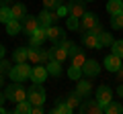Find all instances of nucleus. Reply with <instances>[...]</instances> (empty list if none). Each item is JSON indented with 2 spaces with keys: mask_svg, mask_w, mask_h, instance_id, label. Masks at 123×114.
<instances>
[{
  "mask_svg": "<svg viewBox=\"0 0 123 114\" xmlns=\"http://www.w3.org/2000/svg\"><path fill=\"white\" fill-rule=\"evenodd\" d=\"M115 92H117V96H121V98H123V82L117 86V90H115Z\"/></svg>",
  "mask_w": 123,
  "mask_h": 114,
  "instance_id": "obj_42",
  "label": "nucleus"
},
{
  "mask_svg": "<svg viewBox=\"0 0 123 114\" xmlns=\"http://www.w3.org/2000/svg\"><path fill=\"white\" fill-rule=\"evenodd\" d=\"M4 55H6V49H4V45L0 43V59H2V57H4Z\"/></svg>",
  "mask_w": 123,
  "mask_h": 114,
  "instance_id": "obj_43",
  "label": "nucleus"
},
{
  "mask_svg": "<svg viewBox=\"0 0 123 114\" xmlns=\"http://www.w3.org/2000/svg\"><path fill=\"white\" fill-rule=\"evenodd\" d=\"M78 110L82 114H103V106L98 104V100H92V98H84V102L78 106Z\"/></svg>",
  "mask_w": 123,
  "mask_h": 114,
  "instance_id": "obj_4",
  "label": "nucleus"
},
{
  "mask_svg": "<svg viewBox=\"0 0 123 114\" xmlns=\"http://www.w3.org/2000/svg\"><path fill=\"white\" fill-rule=\"evenodd\" d=\"M84 61H86V57H84V53H82V51H78L76 55H72V65L82 67V65H84Z\"/></svg>",
  "mask_w": 123,
  "mask_h": 114,
  "instance_id": "obj_35",
  "label": "nucleus"
},
{
  "mask_svg": "<svg viewBox=\"0 0 123 114\" xmlns=\"http://www.w3.org/2000/svg\"><path fill=\"white\" fill-rule=\"evenodd\" d=\"M80 102H82V96H80V94L76 92V90H74V92H72L70 96L66 98V104L70 106L72 110H76V108H78V106H80Z\"/></svg>",
  "mask_w": 123,
  "mask_h": 114,
  "instance_id": "obj_23",
  "label": "nucleus"
},
{
  "mask_svg": "<svg viewBox=\"0 0 123 114\" xmlns=\"http://www.w3.org/2000/svg\"><path fill=\"white\" fill-rule=\"evenodd\" d=\"M31 112H33V114H43V110H41V106H33Z\"/></svg>",
  "mask_w": 123,
  "mask_h": 114,
  "instance_id": "obj_41",
  "label": "nucleus"
},
{
  "mask_svg": "<svg viewBox=\"0 0 123 114\" xmlns=\"http://www.w3.org/2000/svg\"><path fill=\"white\" fill-rule=\"evenodd\" d=\"M10 18H12V10H10V6H0V22H8Z\"/></svg>",
  "mask_w": 123,
  "mask_h": 114,
  "instance_id": "obj_33",
  "label": "nucleus"
},
{
  "mask_svg": "<svg viewBox=\"0 0 123 114\" xmlns=\"http://www.w3.org/2000/svg\"><path fill=\"white\" fill-rule=\"evenodd\" d=\"M45 39H47V33H45L43 26H39L35 33H31V35H29V45H31V47H41V45L45 43Z\"/></svg>",
  "mask_w": 123,
  "mask_h": 114,
  "instance_id": "obj_10",
  "label": "nucleus"
},
{
  "mask_svg": "<svg viewBox=\"0 0 123 114\" xmlns=\"http://www.w3.org/2000/svg\"><path fill=\"white\" fill-rule=\"evenodd\" d=\"M45 33H47V41H51L53 45L62 43V41L66 39V31H64V29H60V26H55V25L47 26V29H45Z\"/></svg>",
  "mask_w": 123,
  "mask_h": 114,
  "instance_id": "obj_7",
  "label": "nucleus"
},
{
  "mask_svg": "<svg viewBox=\"0 0 123 114\" xmlns=\"http://www.w3.org/2000/svg\"><path fill=\"white\" fill-rule=\"evenodd\" d=\"M51 59H53L51 49H41V63H47V61H51Z\"/></svg>",
  "mask_w": 123,
  "mask_h": 114,
  "instance_id": "obj_39",
  "label": "nucleus"
},
{
  "mask_svg": "<svg viewBox=\"0 0 123 114\" xmlns=\"http://www.w3.org/2000/svg\"><path fill=\"white\" fill-rule=\"evenodd\" d=\"M97 100H98V104L105 108V106L113 100V90H111L109 86H98L97 88Z\"/></svg>",
  "mask_w": 123,
  "mask_h": 114,
  "instance_id": "obj_8",
  "label": "nucleus"
},
{
  "mask_svg": "<svg viewBox=\"0 0 123 114\" xmlns=\"http://www.w3.org/2000/svg\"><path fill=\"white\" fill-rule=\"evenodd\" d=\"M10 67H12V63H10V61H6L4 57H2V59H0V73H2V75H8Z\"/></svg>",
  "mask_w": 123,
  "mask_h": 114,
  "instance_id": "obj_37",
  "label": "nucleus"
},
{
  "mask_svg": "<svg viewBox=\"0 0 123 114\" xmlns=\"http://www.w3.org/2000/svg\"><path fill=\"white\" fill-rule=\"evenodd\" d=\"M72 112H74V110H72L66 102H62V100H57L55 102V108L51 110V114H72Z\"/></svg>",
  "mask_w": 123,
  "mask_h": 114,
  "instance_id": "obj_24",
  "label": "nucleus"
},
{
  "mask_svg": "<svg viewBox=\"0 0 123 114\" xmlns=\"http://www.w3.org/2000/svg\"><path fill=\"white\" fill-rule=\"evenodd\" d=\"M60 4H62V0H43V8L47 10H55Z\"/></svg>",
  "mask_w": 123,
  "mask_h": 114,
  "instance_id": "obj_38",
  "label": "nucleus"
},
{
  "mask_svg": "<svg viewBox=\"0 0 123 114\" xmlns=\"http://www.w3.org/2000/svg\"><path fill=\"white\" fill-rule=\"evenodd\" d=\"M68 78H70L72 82H78V79L82 78V67H78V65H70V69H68Z\"/></svg>",
  "mask_w": 123,
  "mask_h": 114,
  "instance_id": "obj_31",
  "label": "nucleus"
},
{
  "mask_svg": "<svg viewBox=\"0 0 123 114\" xmlns=\"http://www.w3.org/2000/svg\"><path fill=\"white\" fill-rule=\"evenodd\" d=\"M31 69H33V67H29V63H27V61L17 63V65L10 67L8 78L12 79V82H27V79L31 78Z\"/></svg>",
  "mask_w": 123,
  "mask_h": 114,
  "instance_id": "obj_2",
  "label": "nucleus"
},
{
  "mask_svg": "<svg viewBox=\"0 0 123 114\" xmlns=\"http://www.w3.org/2000/svg\"><path fill=\"white\" fill-rule=\"evenodd\" d=\"M47 75H49V73H47V67H45L43 63H37V65L31 69V79L37 82V83H43Z\"/></svg>",
  "mask_w": 123,
  "mask_h": 114,
  "instance_id": "obj_13",
  "label": "nucleus"
},
{
  "mask_svg": "<svg viewBox=\"0 0 123 114\" xmlns=\"http://www.w3.org/2000/svg\"><path fill=\"white\" fill-rule=\"evenodd\" d=\"M37 21H39V26H43V29H47V26H51L53 22L57 21V16H55V12H51V10H47V8H43L39 14H37Z\"/></svg>",
  "mask_w": 123,
  "mask_h": 114,
  "instance_id": "obj_9",
  "label": "nucleus"
},
{
  "mask_svg": "<svg viewBox=\"0 0 123 114\" xmlns=\"http://www.w3.org/2000/svg\"><path fill=\"white\" fill-rule=\"evenodd\" d=\"M103 65H105V69H107V71H111V73H117V69L121 67V57L115 55V53H111V55H107V57H105Z\"/></svg>",
  "mask_w": 123,
  "mask_h": 114,
  "instance_id": "obj_11",
  "label": "nucleus"
},
{
  "mask_svg": "<svg viewBox=\"0 0 123 114\" xmlns=\"http://www.w3.org/2000/svg\"><path fill=\"white\" fill-rule=\"evenodd\" d=\"M6 102V96H4V92H0V104H4Z\"/></svg>",
  "mask_w": 123,
  "mask_h": 114,
  "instance_id": "obj_44",
  "label": "nucleus"
},
{
  "mask_svg": "<svg viewBox=\"0 0 123 114\" xmlns=\"http://www.w3.org/2000/svg\"><path fill=\"white\" fill-rule=\"evenodd\" d=\"M4 96H6V100H10V102H23V100H27V90H25V86H23V82H12V83H8L6 86V90H4Z\"/></svg>",
  "mask_w": 123,
  "mask_h": 114,
  "instance_id": "obj_1",
  "label": "nucleus"
},
{
  "mask_svg": "<svg viewBox=\"0 0 123 114\" xmlns=\"http://www.w3.org/2000/svg\"><path fill=\"white\" fill-rule=\"evenodd\" d=\"M103 110H105L107 114H121V112H123V104H119V102H113V100H111Z\"/></svg>",
  "mask_w": 123,
  "mask_h": 114,
  "instance_id": "obj_28",
  "label": "nucleus"
},
{
  "mask_svg": "<svg viewBox=\"0 0 123 114\" xmlns=\"http://www.w3.org/2000/svg\"><path fill=\"white\" fill-rule=\"evenodd\" d=\"M33 104L29 100H23V102H17V108H14V114H29Z\"/></svg>",
  "mask_w": 123,
  "mask_h": 114,
  "instance_id": "obj_27",
  "label": "nucleus"
},
{
  "mask_svg": "<svg viewBox=\"0 0 123 114\" xmlns=\"http://www.w3.org/2000/svg\"><path fill=\"white\" fill-rule=\"evenodd\" d=\"M107 12L109 14L121 12V0H109V2H107Z\"/></svg>",
  "mask_w": 123,
  "mask_h": 114,
  "instance_id": "obj_32",
  "label": "nucleus"
},
{
  "mask_svg": "<svg viewBox=\"0 0 123 114\" xmlns=\"http://www.w3.org/2000/svg\"><path fill=\"white\" fill-rule=\"evenodd\" d=\"M68 14H70V10H68V4H60L55 8V16L57 18H66Z\"/></svg>",
  "mask_w": 123,
  "mask_h": 114,
  "instance_id": "obj_36",
  "label": "nucleus"
},
{
  "mask_svg": "<svg viewBox=\"0 0 123 114\" xmlns=\"http://www.w3.org/2000/svg\"><path fill=\"white\" fill-rule=\"evenodd\" d=\"M113 33H107V31H101L98 33V43H101V49L103 47H111L113 45Z\"/></svg>",
  "mask_w": 123,
  "mask_h": 114,
  "instance_id": "obj_22",
  "label": "nucleus"
},
{
  "mask_svg": "<svg viewBox=\"0 0 123 114\" xmlns=\"http://www.w3.org/2000/svg\"><path fill=\"white\" fill-rule=\"evenodd\" d=\"M12 61L14 63H23V61H29V47H18L12 51Z\"/></svg>",
  "mask_w": 123,
  "mask_h": 114,
  "instance_id": "obj_18",
  "label": "nucleus"
},
{
  "mask_svg": "<svg viewBox=\"0 0 123 114\" xmlns=\"http://www.w3.org/2000/svg\"><path fill=\"white\" fill-rule=\"evenodd\" d=\"M111 29H115V31H121L123 29V12L111 14Z\"/></svg>",
  "mask_w": 123,
  "mask_h": 114,
  "instance_id": "obj_29",
  "label": "nucleus"
},
{
  "mask_svg": "<svg viewBox=\"0 0 123 114\" xmlns=\"http://www.w3.org/2000/svg\"><path fill=\"white\" fill-rule=\"evenodd\" d=\"M21 31H23V25H21V21H17V18H10V21L6 22V35H10V37H17Z\"/></svg>",
  "mask_w": 123,
  "mask_h": 114,
  "instance_id": "obj_17",
  "label": "nucleus"
},
{
  "mask_svg": "<svg viewBox=\"0 0 123 114\" xmlns=\"http://www.w3.org/2000/svg\"><path fill=\"white\" fill-rule=\"evenodd\" d=\"M21 25H23V31H25L27 35H31V33H35L37 29H39V21H37V16H29V14L21 21Z\"/></svg>",
  "mask_w": 123,
  "mask_h": 114,
  "instance_id": "obj_15",
  "label": "nucleus"
},
{
  "mask_svg": "<svg viewBox=\"0 0 123 114\" xmlns=\"http://www.w3.org/2000/svg\"><path fill=\"white\" fill-rule=\"evenodd\" d=\"M51 53H53V59H55V61H62V63H64V61L68 59V51L62 47V45H53V47H51Z\"/></svg>",
  "mask_w": 123,
  "mask_h": 114,
  "instance_id": "obj_21",
  "label": "nucleus"
},
{
  "mask_svg": "<svg viewBox=\"0 0 123 114\" xmlns=\"http://www.w3.org/2000/svg\"><path fill=\"white\" fill-rule=\"evenodd\" d=\"M10 10H12V18H17V21H23V18L27 16V6L23 4V2H14V4L10 6Z\"/></svg>",
  "mask_w": 123,
  "mask_h": 114,
  "instance_id": "obj_19",
  "label": "nucleus"
},
{
  "mask_svg": "<svg viewBox=\"0 0 123 114\" xmlns=\"http://www.w3.org/2000/svg\"><path fill=\"white\" fill-rule=\"evenodd\" d=\"M76 92L82 96V100H84V98H90V94H92V83L80 78L78 82H76Z\"/></svg>",
  "mask_w": 123,
  "mask_h": 114,
  "instance_id": "obj_16",
  "label": "nucleus"
},
{
  "mask_svg": "<svg viewBox=\"0 0 123 114\" xmlns=\"http://www.w3.org/2000/svg\"><path fill=\"white\" fill-rule=\"evenodd\" d=\"M94 25H98V14H94V12H84L82 16H80L78 31H80V33H86V31H90Z\"/></svg>",
  "mask_w": 123,
  "mask_h": 114,
  "instance_id": "obj_5",
  "label": "nucleus"
},
{
  "mask_svg": "<svg viewBox=\"0 0 123 114\" xmlns=\"http://www.w3.org/2000/svg\"><path fill=\"white\" fill-rule=\"evenodd\" d=\"M121 12H123V0H121Z\"/></svg>",
  "mask_w": 123,
  "mask_h": 114,
  "instance_id": "obj_47",
  "label": "nucleus"
},
{
  "mask_svg": "<svg viewBox=\"0 0 123 114\" xmlns=\"http://www.w3.org/2000/svg\"><path fill=\"white\" fill-rule=\"evenodd\" d=\"M45 67H47V73H49V75H53V78L62 75V61H55V59H51V61L45 63Z\"/></svg>",
  "mask_w": 123,
  "mask_h": 114,
  "instance_id": "obj_20",
  "label": "nucleus"
},
{
  "mask_svg": "<svg viewBox=\"0 0 123 114\" xmlns=\"http://www.w3.org/2000/svg\"><path fill=\"white\" fill-rule=\"evenodd\" d=\"M84 2H94V0H84Z\"/></svg>",
  "mask_w": 123,
  "mask_h": 114,
  "instance_id": "obj_48",
  "label": "nucleus"
},
{
  "mask_svg": "<svg viewBox=\"0 0 123 114\" xmlns=\"http://www.w3.org/2000/svg\"><path fill=\"white\" fill-rule=\"evenodd\" d=\"M68 10H70L72 16H82L84 12H86V2L84 0H70L68 2Z\"/></svg>",
  "mask_w": 123,
  "mask_h": 114,
  "instance_id": "obj_12",
  "label": "nucleus"
},
{
  "mask_svg": "<svg viewBox=\"0 0 123 114\" xmlns=\"http://www.w3.org/2000/svg\"><path fill=\"white\" fill-rule=\"evenodd\" d=\"M2 83H4V75L0 73V88H2Z\"/></svg>",
  "mask_w": 123,
  "mask_h": 114,
  "instance_id": "obj_46",
  "label": "nucleus"
},
{
  "mask_svg": "<svg viewBox=\"0 0 123 114\" xmlns=\"http://www.w3.org/2000/svg\"><path fill=\"white\" fill-rule=\"evenodd\" d=\"M82 45L88 49H101V43H98V35H94V33L86 31L82 33Z\"/></svg>",
  "mask_w": 123,
  "mask_h": 114,
  "instance_id": "obj_14",
  "label": "nucleus"
},
{
  "mask_svg": "<svg viewBox=\"0 0 123 114\" xmlns=\"http://www.w3.org/2000/svg\"><path fill=\"white\" fill-rule=\"evenodd\" d=\"M98 73H101V63L97 59H86L84 65H82V75H86V78H97Z\"/></svg>",
  "mask_w": 123,
  "mask_h": 114,
  "instance_id": "obj_6",
  "label": "nucleus"
},
{
  "mask_svg": "<svg viewBox=\"0 0 123 114\" xmlns=\"http://www.w3.org/2000/svg\"><path fill=\"white\" fill-rule=\"evenodd\" d=\"M57 45H62V47H64V49L68 51V57L76 55V53L80 51V49H78V45H76V43H72V41H68V39H64L62 43H57Z\"/></svg>",
  "mask_w": 123,
  "mask_h": 114,
  "instance_id": "obj_25",
  "label": "nucleus"
},
{
  "mask_svg": "<svg viewBox=\"0 0 123 114\" xmlns=\"http://www.w3.org/2000/svg\"><path fill=\"white\" fill-rule=\"evenodd\" d=\"M78 26H80V18L68 14V16H66V29H68V31H78Z\"/></svg>",
  "mask_w": 123,
  "mask_h": 114,
  "instance_id": "obj_30",
  "label": "nucleus"
},
{
  "mask_svg": "<svg viewBox=\"0 0 123 114\" xmlns=\"http://www.w3.org/2000/svg\"><path fill=\"white\" fill-rule=\"evenodd\" d=\"M29 61L31 63H41V47H31L29 45Z\"/></svg>",
  "mask_w": 123,
  "mask_h": 114,
  "instance_id": "obj_26",
  "label": "nucleus"
},
{
  "mask_svg": "<svg viewBox=\"0 0 123 114\" xmlns=\"http://www.w3.org/2000/svg\"><path fill=\"white\" fill-rule=\"evenodd\" d=\"M117 82H123V63H121V67L117 69Z\"/></svg>",
  "mask_w": 123,
  "mask_h": 114,
  "instance_id": "obj_40",
  "label": "nucleus"
},
{
  "mask_svg": "<svg viewBox=\"0 0 123 114\" xmlns=\"http://www.w3.org/2000/svg\"><path fill=\"white\" fill-rule=\"evenodd\" d=\"M0 6H10V0H0Z\"/></svg>",
  "mask_w": 123,
  "mask_h": 114,
  "instance_id": "obj_45",
  "label": "nucleus"
},
{
  "mask_svg": "<svg viewBox=\"0 0 123 114\" xmlns=\"http://www.w3.org/2000/svg\"><path fill=\"white\" fill-rule=\"evenodd\" d=\"M111 53H115V55H119L123 59V39L113 41V45H111Z\"/></svg>",
  "mask_w": 123,
  "mask_h": 114,
  "instance_id": "obj_34",
  "label": "nucleus"
},
{
  "mask_svg": "<svg viewBox=\"0 0 123 114\" xmlns=\"http://www.w3.org/2000/svg\"><path fill=\"white\" fill-rule=\"evenodd\" d=\"M45 88H43V83H33L29 88V92H27V100L31 102L33 106H43L45 104Z\"/></svg>",
  "mask_w": 123,
  "mask_h": 114,
  "instance_id": "obj_3",
  "label": "nucleus"
}]
</instances>
